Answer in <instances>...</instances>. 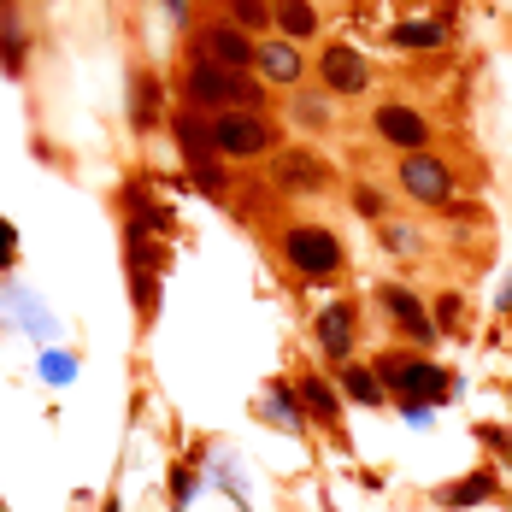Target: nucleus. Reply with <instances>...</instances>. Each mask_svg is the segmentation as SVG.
Masks as SVG:
<instances>
[{"instance_id": "nucleus-19", "label": "nucleus", "mask_w": 512, "mask_h": 512, "mask_svg": "<svg viewBox=\"0 0 512 512\" xmlns=\"http://www.w3.org/2000/svg\"><path fill=\"white\" fill-rule=\"evenodd\" d=\"M265 418L283 424V430H301V412H295V401H289V389H271V395H265Z\"/></svg>"}, {"instance_id": "nucleus-22", "label": "nucleus", "mask_w": 512, "mask_h": 512, "mask_svg": "<svg viewBox=\"0 0 512 512\" xmlns=\"http://www.w3.org/2000/svg\"><path fill=\"white\" fill-rule=\"evenodd\" d=\"M171 495H177V501H189V495H195V471H189V465H177V471H171Z\"/></svg>"}, {"instance_id": "nucleus-15", "label": "nucleus", "mask_w": 512, "mask_h": 512, "mask_svg": "<svg viewBox=\"0 0 512 512\" xmlns=\"http://www.w3.org/2000/svg\"><path fill=\"white\" fill-rule=\"evenodd\" d=\"M342 389H348V401H365V407L383 401V377H371V371H359V365H342Z\"/></svg>"}, {"instance_id": "nucleus-18", "label": "nucleus", "mask_w": 512, "mask_h": 512, "mask_svg": "<svg viewBox=\"0 0 512 512\" xmlns=\"http://www.w3.org/2000/svg\"><path fill=\"white\" fill-rule=\"evenodd\" d=\"M389 42H395V48H436V42H442V24H401Z\"/></svg>"}, {"instance_id": "nucleus-10", "label": "nucleus", "mask_w": 512, "mask_h": 512, "mask_svg": "<svg viewBox=\"0 0 512 512\" xmlns=\"http://www.w3.org/2000/svg\"><path fill=\"white\" fill-rule=\"evenodd\" d=\"M277 183L295 189V195H312V189L330 183V165L312 159V154H301V148H289V154H277Z\"/></svg>"}, {"instance_id": "nucleus-27", "label": "nucleus", "mask_w": 512, "mask_h": 512, "mask_svg": "<svg viewBox=\"0 0 512 512\" xmlns=\"http://www.w3.org/2000/svg\"><path fill=\"white\" fill-rule=\"evenodd\" d=\"M165 6H171V12H177V18H183V12H189V0H165Z\"/></svg>"}, {"instance_id": "nucleus-6", "label": "nucleus", "mask_w": 512, "mask_h": 512, "mask_svg": "<svg viewBox=\"0 0 512 512\" xmlns=\"http://www.w3.org/2000/svg\"><path fill=\"white\" fill-rule=\"evenodd\" d=\"M318 77H324L330 95H365V89H371V65H365V53L348 48V42H336V48L318 53Z\"/></svg>"}, {"instance_id": "nucleus-1", "label": "nucleus", "mask_w": 512, "mask_h": 512, "mask_svg": "<svg viewBox=\"0 0 512 512\" xmlns=\"http://www.w3.org/2000/svg\"><path fill=\"white\" fill-rule=\"evenodd\" d=\"M195 106H218V112H259L265 89H259L248 71H224L212 59H195L189 65V89H183Z\"/></svg>"}, {"instance_id": "nucleus-2", "label": "nucleus", "mask_w": 512, "mask_h": 512, "mask_svg": "<svg viewBox=\"0 0 512 512\" xmlns=\"http://www.w3.org/2000/svg\"><path fill=\"white\" fill-rule=\"evenodd\" d=\"M283 259H289L301 277H336V271H342V242H336L324 224H289Z\"/></svg>"}, {"instance_id": "nucleus-25", "label": "nucleus", "mask_w": 512, "mask_h": 512, "mask_svg": "<svg viewBox=\"0 0 512 512\" xmlns=\"http://www.w3.org/2000/svg\"><path fill=\"white\" fill-rule=\"evenodd\" d=\"M354 206H359V212H365V218H377V212H383V201H377L371 189H359V195H354Z\"/></svg>"}, {"instance_id": "nucleus-21", "label": "nucleus", "mask_w": 512, "mask_h": 512, "mask_svg": "<svg viewBox=\"0 0 512 512\" xmlns=\"http://www.w3.org/2000/svg\"><path fill=\"white\" fill-rule=\"evenodd\" d=\"M489 495V477H471V483H460V489H448V507H465V501H483Z\"/></svg>"}, {"instance_id": "nucleus-3", "label": "nucleus", "mask_w": 512, "mask_h": 512, "mask_svg": "<svg viewBox=\"0 0 512 512\" xmlns=\"http://www.w3.org/2000/svg\"><path fill=\"white\" fill-rule=\"evenodd\" d=\"M212 148L224 159H259L271 148V124L259 112H218L212 118Z\"/></svg>"}, {"instance_id": "nucleus-14", "label": "nucleus", "mask_w": 512, "mask_h": 512, "mask_svg": "<svg viewBox=\"0 0 512 512\" xmlns=\"http://www.w3.org/2000/svg\"><path fill=\"white\" fill-rule=\"evenodd\" d=\"M271 18H277V30H283L289 42H307L312 30H318V12H312L307 0H277Z\"/></svg>"}, {"instance_id": "nucleus-23", "label": "nucleus", "mask_w": 512, "mask_h": 512, "mask_svg": "<svg viewBox=\"0 0 512 512\" xmlns=\"http://www.w3.org/2000/svg\"><path fill=\"white\" fill-rule=\"evenodd\" d=\"M12 254H18V236H12V224L0 218V265H12Z\"/></svg>"}, {"instance_id": "nucleus-16", "label": "nucleus", "mask_w": 512, "mask_h": 512, "mask_svg": "<svg viewBox=\"0 0 512 512\" xmlns=\"http://www.w3.org/2000/svg\"><path fill=\"white\" fill-rule=\"evenodd\" d=\"M301 407H307V418H336V389L324 377H307L301 383Z\"/></svg>"}, {"instance_id": "nucleus-17", "label": "nucleus", "mask_w": 512, "mask_h": 512, "mask_svg": "<svg viewBox=\"0 0 512 512\" xmlns=\"http://www.w3.org/2000/svg\"><path fill=\"white\" fill-rule=\"evenodd\" d=\"M230 18H236V30H265L271 24V0H230Z\"/></svg>"}, {"instance_id": "nucleus-11", "label": "nucleus", "mask_w": 512, "mask_h": 512, "mask_svg": "<svg viewBox=\"0 0 512 512\" xmlns=\"http://www.w3.org/2000/svg\"><path fill=\"white\" fill-rule=\"evenodd\" d=\"M318 348L330 359L354 354V307H324V318H318Z\"/></svg>"}, {"instance_id": "nucleus-9", "label": "nucleus", "mask_w": 512, "mask_h": 512, "mask_svg": "<svg viewBox=\"0 0 512 512\" xmlns=\"http://www.w3.org/2000/svg\"><path fill=\"white\" fill-rule=\"evenodd\" d=\"M177 148L195 159V177H201L206 189H218V165H212V124H201V118H177Z\"/></svg>"}, {"instance_id": "nucleus-12", "label": "nucleus", "mask_w": 512, "mask_h": 512, "mask_svg": "<svg viewBox=\"0 0 512 512\" xmlns=\"http://www.w3.org/2000/svg\"><path fill=\"white\" fill-rule=\"evenodd\" d=\"M259 71H265V83H295L301 77V53H295V42H259Z\"/></svg>"}, {"instance_id": "nucleus-26", "label": "nucleus", "mask_w": 512, "mask_h": 512, "mask_svg": "<svg viewBox=\"0 0 512 512\" xmlns=\"http://www.w3.org/2000/svg\"><path fill=\"white\" fill-rule=\"evenodd\" d=\"M48 377H53V383H65V377H71V359H65V354L48 359Z\"/></svg>"}, {"instance_id": "nucleus-8", "label": "nucleus", "mask_w": 512, "mask_h": 512, "mask_svg": "<svg viewBox=\"0 0 512 512\" xmlns=\"http://www.w3.org/2000/svg\"><path fill=\"white\" fill-rule=\"evenodd\" d=\"M377 136H383L389 148H401V154H424L430 124H424L412 106H383V112H377Z\"/></svg>"}, {"instance_id": "nucleus-20", "label": "nucleus", "mask_w": 512, "mask_h": 512, "mask_svg": "<svg viewBox=\"0 0 512 512\" xmlns=\"http://www.w3.org/2000/svg\"><path fill=\"white\" fill-rule=\"evenodd\" d=\"M295 118H301V124H330V101H318V95H301Z\"/></svg>"}, {"instance_id": "nucleus-5", "label": "nucleus", "mask_w": 512, "mask_h": 512, "mask_svg": "<svg viewBox=\"0 0 512 512\" xmlns=\"http://www.w3.org/2000/svg\"><path fill=\"white\" fill-rule=\"evenodd\" d=\"M401 189L418 206H442V201H454V171L430 154H407L401 159Z\"/></svg>"}, {"instance_id": "nucleus-24", "label": "nucleus", "mask_w": 512, "mask_h": 512, "mask_svg": "<svg viewBox=\"0 0 512 512\" xmlns=\"http://www.w3.org/2000/svg\"><path fill=\"white\" fill-rule=\"evenodd\" d=\"M436 318L454 324V318H460V295H442V301H436Z\"/></svg>"}, {"instance_id": "nucleus-7", "label": "nucleus", "mask_w": 512, "mask_h": 512, "mask_svg": "<svg viewBox=\"0 0 512 512\" xmlns=\"http://www.w3.org/2000/svg\"><path fill=\"white\" fill-rule=\"evenodd\" d=\"M201 59L224 65V71H248V65L259 59V42H248V30H236V24H206L201 30Z\"/></svg>"}, {"instance_id": "nucleus-13", "label": "nucleus", "mask_w": 512, "mask_h": 512, "mask_svg": "<svg viewBox=\"0 0 512 512\" xmlns=\"http://www.w3.org/2000/svg\"><path fill=\"white\" fill-rule=\"evenodd\" d=\"M383 307H389L395 318H401V330H407V336H418V342H430V336H436L430 312L418 307V301H412L407 289H383Z\"/></svg>"}, {"instance_id": "nucleus-4", "label": "nucleus", "mask_w": 512, "mask_h": 512, "mask_svg": "<svg viewBox=\"0 0 512 512\" xmlns=\"http://www.w3.org/2000/svg\"><path fill=\"white\" fill-rule=\"evenodd\" d=\"M383 371V389H395V395H424V401H442L448 395V377H442V365H430V359H383L377 365Z\"/></svg>"}]
</instances>
